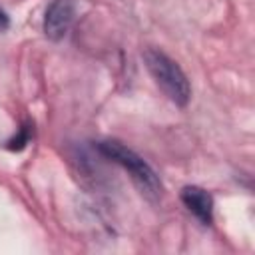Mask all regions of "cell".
Segmentation results:
<instances>
[{
	"label": "cell",
	"mask_w": 255,
	"mask_h": 255,
	"mask_svg": "<svg viewBox=\"0 0 255 255\" xmlns=\"http://www.w3.org/2000/svg\"><path fill=\"white\" fill-rule=\"evenodd\" d=\"M98 149H100L102 155H106L108 159H112V161H116L118 165H122V167L129 173L131 181L139 187V191H141L145 197L157 199V197L161 195L163 187H161V181H159L157 173H155L153 167H151L141 155H137L133 149L126 147L124 143H120V141H116V139L100 141V143H98Z\"/></svg>",
	"instance_id": "1"
},
{
	"label": "cell",
	"mask_w": 255,
	"mask_h": 255,
	"mask_svg": "<svg viewBox=\"0 0 255 255\" xmlns=\"http://www.w3.org/2000/svg\"><path fill=\"white\" fill-rule=\"evenodd\" d=\"M143 60L149 74L153 76L157 86L165 92V96L177 106H187L191 98V86L179 64L155 48H147L143 52Z\"/></svg>",
	"instance_id": "2"
},
{
	"label": "cell",
	"mask_w": 255,
	"mask_h": 255,
	"mask_svg": "<svg viewBox=\"0 0 255 255\" xmlns=\"http://www.w3.org/2000/svg\"><path fill=\"white\" fill-rule=\"evenodd\" d=\"M76 18L74 0H52L44 14V34L50 40H62Z\"/></svg>",
	"instance_id": "3"
},
{
	"label": "cell",
	"mask_w": 255,
	"mask_h": 255,
	"mask_svg": "<svg viewBox=\"0 0 255 255\" xmlns=\"http://www.w3.org/2000/svg\"><path fill=\"white\" fill-rule=\"evenodd\" d=\"M181 201L203 225H211V221H213V195L207 189H203L199 185H185L181 189Z\"/></svg>",
	"instance_id": "4"
},
{
	"label": "cell",
	"mask_w": 255,
	"mask_h": 255,
	"mask_svg": "<svg viewBox=\"0 0 255 255\" xmlns=\"http://www.w3.org/2000/svg\"><path fill=\"white\" fill-rule=\"evenodd\" d=\"M30 139H32V126H30V124H24V126L18 129V133L6 141V149H10V151H20V149H24V147L30 143Z\"/></svg>",
	"instance_id": "5"
},
{
	"label": "cell",
	"mask_w": 255,
	"mask_h": 255,
	"mask_svg": "<svg viewBox=\"0 0 255 255\" xmlns=\"http://www.w3.org/2000/svg\"><path fill=\"white\" fill-rule=\"evenodd\" d=\"M8 26H10V18H8V16H6V12L0 8V32H2V30H6Z\"/></svg>",
	"instance_id": "6"
}]
</instances>
